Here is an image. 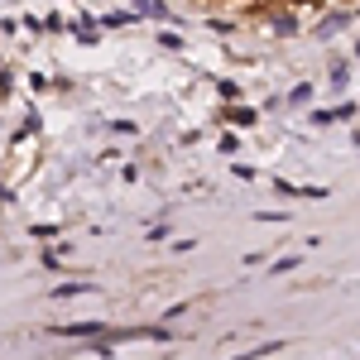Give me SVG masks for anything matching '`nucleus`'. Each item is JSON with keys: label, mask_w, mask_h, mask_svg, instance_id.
I'll list each match as a JSON object with an SVG mask.
<instances>
[{"label": "nucleus", "mask_w": 360, "mask_h": 360, "mask_svg": "<svg viewBox=\"0 0 360 360\" xmlns=\"http://www.w3.org/2000/svg\"><path fill=\"white\" fill-rule=\"evenodd\" d=\"M82 293H91V283H68V288H58V298H82Z\"/></svg>", "instance_id": "nucleus-1"}, {"label": "nucleus", "mask_w": 360, "mask_h": 360, "mask_svg": "<svg viewBox=\"0 0 360 360\" xmlns=\"http://www.w3.org/2000/svg\"><path fill=\"white\" fill-rule=\"evenodd\" d=\"M135 5H139V10H144V15H154V20H164V15H168V10H164V5H159V0H135Z\"/></svg>", "instance_id": "nucleus-2"}]
</instances>
